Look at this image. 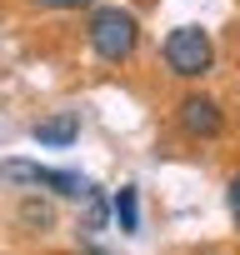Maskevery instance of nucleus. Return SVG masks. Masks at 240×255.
Segmentation results:
<instances>
[{
  "mask_svg": "<svg viewBox=\"0 0 240 255\" xmlns=\"http://www.w3.org/2000/svg\"><path fill=\"white\" fill-rule=\"evenodd\" d=\"M85 40H90V50H95L105 65H125V60L135 55V45H140V20H135L130 10H120V5H100V10L90 15Z\"/></svg>",
  "mask_w": 240,
  "mask_h": 255,
  "instance_id": "nucleus-1",
  "label": "nucleus"
},
{
  "mask_svg": "<svg viewBox=\"0 0 240 255\" xmlns=\"http://www.w3.org/2000/svg\"><path fill=\"white\" fill-rule=\"evenodd\" d=\"M165 70L170 75H180V80H200V75H210V65H215V40H210V30H200V25H175L170 35H165Z\"/></svg>",
  "mask_w": 240,
  "mask_h": 255,
  "instance_id": "nucleus-2",
  "label": "nucleus"
},
{
  "mask_svg": "<svg viewBox=\"0 0 240 255\" xmlns=\"http://www.w3.org/2000/svg\"><path fill=\"white\" fill-rule=\"evenodd\" d=\"M0 175H5V180H25V185H45V190H55V195H65V200L95 195V185L80 180L75 170H50V165H30V160H5Z\"/></svg>",
  "mask_w": 240,
  "mask_h": 255,
  "instance_id": "nucleus-3",
  "label": "nucleus"
},
{
  "mask_svg": "<svg viewBox=\"0 0 240 255\" xmlns=\"http://www.w3.org/2000/svg\"><path fill=\"white\" fill-rule=\"evenodd\" d=\"M175 120H180V130H185L190 140H215L220 125H225V115H220V105H215L210 95H185L180 110H175Z\"/></svg>",
  "mask_w": 240,
  "mask_h": 255,
  "instance_id": "nucleus-4",
  "label": "nucleus"
},
{
  "mask_svg": "<svg viewBox=\"0 0 240 255\" xmlns=\"http://www.w3.org/2000/svg\"><path fill=\"white\" fill-rule=\"evenodd\" d=\"M30 135H35L40 145L65 150V145H75V135H80V115H75V110H60V115H50V120H35Z\"/></svg>",
  "mask_w": 240,
  "mask_h": 255,
  "instance_id": "nucleus-5",
  "label": "nucleus"
},
{
  "mask_svg": "<svg viewBox=\"0 0 240 255\" xmlns=\"http://www.w3.org/2000/svg\"><path fill=\"white\" fill-rule=\"evenodd\" d=\"M115 220H120V230H140V200H135V185H120V195H115Z\"/></svg>",
  "mask_w": 240,
  "mask_h": 255,
  "instance_id": "nucleus-6",
  "label": "nucleus"
},
{
  "mask_svg": "<svg viewBox=\"0 0 240 255\" xmlns=\"http://www.w3.org/2000/svg\"><path fill=\"white\" fill-rule=\"evenodd\" d=\"M30 5H40V10H80L90 0H30Z\"/></svg>",
  "mask_w": 240,
  "mask_h": 255,
  "instance_id": "nucleus-7",
  "label": "nucleus"
},
{
  "mask_svg": "<svg viewBox=\"0 0 240 255\" xmlns=\"http://www.w3.org/2000/svg\"><path fill=\"white\" fill-rule=\"evenodd\" d=\"M100 220H105V200H100V195H90V210H85V230H95Z\"/></svg>",
  "mask_w": 240,
  "mask_h": 255,
  "instance_id": "nucleus-8",
  "label": "nucleus"
},
{
  "mask_svg": "<svg viewBox=\"0 0 240 255\" xmlns=\"http://www.w3.org/2000/svg\"><path fill=\"white\" fill-rule=\"evenodd\" d=\"M20 215H25L30 225H50V210H45V205H35V200H30V205H25Z\"/></svg>",
  "mask_w": 240,
  "mask_h": 255,
  "instance_id": "nucleus-9",
  "label": "nucleus"
},
{
  "mask_svg": "<svg viewBox=\"0 0 240 255\" xmlns=\"http://www.w3.org/2000/svg\"><path fill=\"white\" fill-rule=\"evenodd\" d=\"M225 200H230V215H235V225H240V175L230 180V190H225Z\"/></svg>",
  "mask_w": 240,
  "mask_h": 255,
  "instance_id": "nucleus-10",
  "label": "nucleus"
}]
</instances>
